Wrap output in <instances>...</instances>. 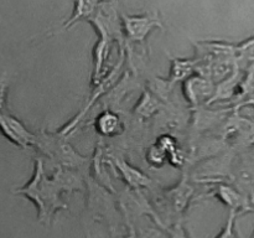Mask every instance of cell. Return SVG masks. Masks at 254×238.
I'll return each instance as SVG.
<instances>
[{"label": "cell", "instance_id": "obj_7", "mask_svg": "<svg viewBox=\"0 0 254 238\" xmlns=\"http://www.w3.org/2000/svg\"><path fill=\"white\" fill-rule=\"evenodd\" d=\"M247 210H248V211H253V212H254V197L252 198V205L248 206ZM251 238H254V233H253V236H252V237H251Z\"/></svg>", "mask_w": 254, "mask_h": 238}, {"label": "cell", "instance_id": "obj_2", "mask_svg": "<svg viewBox=\"0 0 254 238\" xmlns=\"http://www.w3.org/2000/svg\"><path fill=\"white\" fill-rule=\"evenodd\" d=\"M155 25H159L158 21H154V19H149V17H130L126 21L129 36L131 39L140 40V41L148 34L149 30Z\"/></svg>", "mask_w": 254, "mask_h": 238}, {"label": "cell", "instance_id": "obj_1", "mask_svg": "<svg viewBox=\"0 0 254 238\" xmlns=\"http://www.w3.org/2000/svg\"><path fill=\"white\" fill-rule=\"evenodd\" d=\"M0 131L4 134L5 138L22 149L34 143V135L15 117L4 112H0Z\"/></svg>", "mask_w": 254, "mask_h": 238}, {"label": "cell", "instance_id": "obj_5", "mask_svg": "<svg viewBox=\"0 0 254 238\" xmlns=\"http://www.w3.org/2000/svg\"><path fill=\"white\" fill-rule=\"evenodd\" d=\"M236 215H237V211L231 210L230 217H228L227 223H226L225 228H223L222 232L218 235L217 238H238L237 235H236V232H235Z\"/></svg>", "mask_w": 254, "mask_h": 238}, {"label": "cell", "instance_id": "obj_6", "mask_svg": "<svg viewBox=\"0 0 254 238\" xmlns=\"http://www.w3.org/2000/svg\"><path fill=\"white\" fill-rule=\"evenodd\" d=\"M7 87H9V81H7L6 74H0V112H4L5 106H6Z\"/></svg>", "mask_w": 254, "mask_h": 238}, {"label": "cell", "instance_id": "obj_4", "mask_svg": "<svg viewBox=\"0 0 254 238\" xmlns=\"http://www.w3.org/2000/svg\"><path fill=\"white\" fill-rule=\"evenodd\" d=\"M98 130L104 135H112L118 129V117L114 116L113 113H104L99 117L98 123Z\"/></svg>", "mask_w": 254, "mask_h": 238}, {"label": "cell", "instance_id": "obj_3", "mask_svg": "<svg viewBox=\"0 0 254 238\" xmlns=\"http://www.w3.org/2000/svg\"><path fill=\"white\" fill-rule=\"evenodd\" d=\"M116 164L118 165V168L121 169V171L123 173L124 178L128 180V182L133 186H140V185H146L149 182L148 178L140 174L139 171H136L135 169L130 168V166L127 165L126 163L121 160H116Z\"/></svg>", "mask_w": 254, "mask_h": 238}]
</instances>
